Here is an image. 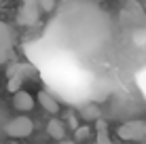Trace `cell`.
<instances>
[{
	"label": "cell",
	"mask_w": 146,
	"mask_h": 144,
	"mask_svg": "<svg viewBox=\"0 0 146 144\" xmlns=\"http://www.w3.org/2000/svg\"><path fill=\"white\" fill-rule=\"evenodd\" d=\"M121 140H129V142H144L146 140V121L142 119H133L127 121L117 129Z\"/></svg>",
	"instance_id": "6da1fadb"
},
{
	"label": "cell",
	"mask_w": 146,
	"mask_h": 144,
	"mask_svg": "<svg viewBox=\"0 0 146 144\" xmlns=\"http://www.w3.org/2000/svg\"><path fill=\"white\" fill-rule=\"evenodd\" d=\"M13 51H15V34L9 23L0 21V66L11 62Z\"/></svg>",
	"instance_id": "7a4b0ae2"
},
{
	"label": "cell",
	"mask_w": 146,
	"mask_h": 144,
	"mask_svg": "<svg viewBox=\"0 0 146 144\" xmlns=\"http://www.w3.org/2000/svg\"><path fill=\"white\" fill-rule=\"evenodd\" d=\"M34 131V123L28 117H15L4 125V133L9 138H28Z\"/></svg>",
	"instance_id": "3957f363"
},
{
	"label": "cell",
	"mask_w": 146,
	"mask_h": 144,
	"mask_svg": "<svg viewBox=\"0 0 146 144\" xmlns=\"http://www.w3.org/2000/svg\"><path fill=\"white\" fill-rule=\"evenodd\" d=\"M40 11L38 4L34 2H21V7H19V13H17V23L19 26H34V23L40 21Z\"/></svg>",
	"instance_id": "277c9868"
},
{
	"label": "cell",
	"mask_w": 146,
	"mask_h": 144,
	"mask_svg": "<svg viewBox=\"0 0 146 144\" xmlns=\"http://www.w3.org/2000/svg\"><path fill=\"white\" fill-rule=\"evenodd\" d=\"M13 106L17 108L19 112H30L34 108V98L30 96L28 91H23V89H19L17 93L13 96Z\"/></svg>",
	"instance_id": "5b68a950"
},
{
	"label": "cell",
	"mask_w": 146,
	"mask_h": 144,
	"mask_svg": "<svg viewBox=\"0 0 146 144\" xmlns=\"http://www.w3.org/2000/svg\"><path fill=\"white\" fill-rule=\"evenodd\" d=\"M38 104L42 106V110L49 112V115H57L59 112V102L55 100L49 91H40L38 93Z\"/></svg>",
	"instance_id": "8992f818"
},
{
	"label": "cell",
	"mask_w": 146,
	"mask_h": 144,
	"mask_svg": "<svg viewBox=\"0 0 146 144\" xmlns=\"http://www.w3.org/2000/svg\"><path fill=\"white\" fill-rule=\"evenodd\" d=\"M47 133L59 142V140H64V138H66V125H64L59 119H51V121L47 123Z\"/></svg>",
	"instance_id": "52a82bcc"
},
{
	"label": "cell",
	"mask_w": 146,
	"mask_h": 144,
	"mask_svg": "<svg viewBox=\"0 0 146 144\" xmlns=\"http://www.w3.org/2000/svg\"><path fill=\"white\" fill-rule=\"evenodd\" d=\"M80 117L85 119V121H98L100 117H102V110H100L98 104H85L83 108H80Z\"/></svg>",
	"instance_id": "ba28073f"
},
{
	"label": "cell",
	"mask_w": 146,
	"mask_h": 144,
	"mask_svg": "<svg viewBox=\"0 0 146 144\" xmlns=\"http://www.w3.org/2000/svg\"><path fill=\"white\" fill-rule=\"evenodd\" d=\"M9 74H19V76L28 78V76H36V70H34L30 64H13L9 68Z\"/></svg>",
	"instance_id": "9c48e42d"
},
{
	"label": "cell",
	"mask_w": 146,
	"mask_h": 144,
	"mask_svg": "<svg viewBox=\"0 0 146 144\" xmlns=\"http://www.w3.org/2000/svg\"><path fill=\"white\" fill-rule=\"evenodd\" d=\"M98 144H112L108 136V125L98 119Z\"/></svg>",
	"instance_id": "30bf717a"
},
{
	"label": "cell",
	"mask_w": 146,
	"mask_h": 144,
	"mask_svg": "<svg viewBox=\"0 0 146 144\" xmlns=\"http://www.w3.org/2000/svg\"><path fill=\"white\" fill-rule=\"evenodd\" d=\"M9 76H11V78H9V91H13V93H17L19 91V87H21V83L23 81H26V78H23V76H19V74H9Z\"/></svg>",
	"instance_id": "8fae6325"
},
{
	"label": "cell",
	"mask_w": 146,
	"mask_h": 144,
	"mask_svg": "<svg viewBox=\"0 0 146 144\" xmlns=\"http://www.w3.org/2000/svg\"><path fill=\"white\" fill-rule=\"evenodd\" d=\"M74 138H76V142H83V140H87V138H89V127H87V125H83V127H76V129H74Z\"/></svg>",
	"instance_id": "7c38bea8"
},
{
	"label": "cell",
	"mask_w": 146,
	"mask_h": 144,
	"mask_svg": "<svg viewBox=\"0 0 146 144\" xmlns=\"http://www.w3.org/2000/svg\"><path fill=\"white\" fill-rule=\"evenodd\" d=\"M55 9V0H40V11L42 13H51Z\"/></svg>",
	"instance_id": "4fadbf2b"
},
{
	"label": "cell",
	"mask_w": 146,
	"mask_h": 144,
	"mask_svg": "<svg viewBox=\"0 0 146 144\" xmlns=\"http://www.w3.org/2000/svg\"><path fill=\"white\" fill-rule=\"evenodd\" d=\"M59 144H76L74 140H59Z\"/></svg>",
	"instance_id": "5bb4252c"
},
{
	"label": "cell",
	"mask_w": 146,
	"mask_h": 144,
	"mask_svg": "<svg viewBox=\"0 0 146 144\" xmlns=\"http://www.w3.org/2000/svg\"><path fill=\"white\" fill-rule=\"evenodd\" d=\"M0 4H2V0H0Z\"/></svg>",
	"instance_id": "9a60e30c"
},
{
	"label": "cell",
	"mask_w": 146,
	"mask_h": 144,
	"mask_svg": "<svg viewBox=\"0 0 146 144\" xmlns=\"http://www.w3.org/2000/svg\"><path fill=\"white\" fill-rule=\"evenodd\" d=\"M0 144H2V142H0Z\"/></svg>",
	"instance_id": "2e32d148"
}]
</instances>
